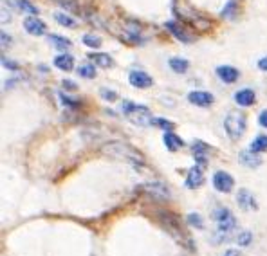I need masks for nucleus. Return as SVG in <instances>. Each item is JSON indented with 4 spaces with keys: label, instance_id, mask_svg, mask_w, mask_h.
Masks as SVG:
<instances>
[{
    "label": "nucleus",
    "instance_id": "f257e3e1",
    "mask_svg": "<svg viewBox=\"0 0 267 256\" xmlns=\"http://www.w3.org/2000/svg\"><path fill=\"white\" fill-rule=\"evenodd\" d=\"M101 154H105L108 157H114V159H119V161H128L132 162L134 166L137 168L145 162V157L141 152H137L134 146H130L128 143H123V141H110V143H105L101 146Z\"/></svg>",
    "mask_w": 267,
    "mask_h": 256
},
{
    "label": "nucleus",
    "instance_id": "f03ea898",
    "mask_svg": "<svg viewBox=\"0 0 267 256\" xmlns=\"http://www.w3.org/2000/svg\"><path fill=\"white\" fill-rule=\"evenodd\" d=\"M121 112H123V116L127 117L132 125H137V127H152L154 117H152V112L148 106L137 105V103H132V101H123Z\"/></svg>",
    "mask_w": 267,
    "mask_h": 256
},
{
    "label": "nucleus",
    "instance_id": "7ed1b4c3",
    "mask_svg": "<svg viewBox=\"0 0 267 256\" xmlns=\"http://www.w3.org/2000/svg\"><path fill=\"white\" fill-rule=\"evenodd\" d=\"M247 128V119L242 112H229L224 119V130L231 141H239L245 134Z\"/></svg>",
    "mask_w": 267,
    "mask_h": 256
},
{
    "label": "nucleus",
    "instance_id": "20e7f679",
    "mask_svg": "<svg viewBox=\"0 0 267 256\" xmlns=\"http://www.w3.org/2000/svg\"><path fill=\"white\" fill-rule=\"evenodd\" d=\"M173 11H175V15H177L181 20L191 24V26H195V27H200V29H208V27H210V22H208V20H204V18L199 15V13L193 11V9H189V7H183V6L179 7V6H175V7H173Z\"/></svg>",
    "mask_w": 267,
    "mask_h": 256
},
{
    "label": "nucleus",
    "instance_id": "39448f33",
    "mask_svg": "<svg viewBox=\"0 0 267 256\" xmlns=\"http://www.w3.org/2000/svg\"><path fill=\"white\" fill-rule=\"evenodd\" d=\"M143 191H145L148 197H152L154 201H159V202L170 201V197H172V191L168 189L166 184H162V182L145 184V186H143Z\"/></svg>",
    "mask_w": 267,
    "mask_h": 256
},
{
    "label": "nucleus",
    "instance_id": "423d86ee",
    "mask_svg": "<svg viewBox=\"0 0 267 256\" xmlns=\"http://www.w3.org/2000/svg\"><path fill=\"white\" fill-rule=\"evenodd\" d=\"M213 188L218 193H231L235 188V179L228 172H217L213 175Z\"/></svg>",
    "mask_w": 267,
    "mask_h": 256
},
{
    "label": "nucleus",
    "instance_id": "0eeeda50",
    "mask_svg": "<svg viewBox=\"0 0 267 256\" xmlns=\"http://www.w3.org/2000/svg\"><path fill=\"white\" fill-rule=\"evenodd\" d=\"M128 83L134 89H150L154 85V78L145 71H130L128 73Z\"/></svg>",
    "mask_w": 267,
    "mask_h": 256
},
{
    "label": "nucleus",
    "instance_id": "6e6552de",
    "mask_svg": "<svg viewBox=\"0 0 267 256\" xmlns=\"http://www.w3.org/2000/svg\"><path fill=\"white\" fill-rule=\"evenodd\" d=\"M188 101L195 106L208 108V106H212L215 103V98H213L212 92H206V90H191L188 94Z\"/></svg>",
    "mask_w": 267,
    "mask_h": 256
},
{
    "label": "nucleus",
    "instance_id": "1a4fd4ad",
    "mask_svg": "<svg viewBox=\"0 0 267 256\" xmlns=\"http://www.w3.org/2000/svg\"><path fill=\"white\" fill-rule=\"evenodd\" d=\"M235 229H237V218L231 215L229 218H226V220H222V222H218V229L217 233H215V236H213V240L215 242H222V240H228L229 234L233 233Z\"/></svg>",
    "mask_w": 267,
    "mask_h": 256
},
{
    "label": "nucleus",
    "instance_id": "9d476101",
    "mask_svg": "<svg viewBox=\"0 0 267 256\" xmlns=\"http://www.w3.org/2000/svg\"><path fill=\"white\" fill-rule=\"evenodd\" d=\"M24 29L26 33L31 36H44L47 33V26L44 20H40L38 17H27L24 20Z\"/></svg>",
    "mask_w": 267,
    "mask_h": 256
},
{
    "label": "nucleus",
    "instance_id": "9b49d317",
    "mask_svg": "<svg viewBox=\"0 0 267 256\" xmlns=\"http://www.w3.org/2000/svg\"><path fill=\"white\" fill-rule=\"evenodd\" d=\"M159 215V218H161V222L164 224V228L168 229V233L172 234L173 238H177L179 242H183V233H181V228H179V224H177V220L170 215V213H164V211H159L157 213Z\"/></svg>",
    "mask_w": 267,
    "mask_h": 256
},
{
    "label": "nucleus",
    "instance_id": "f8f14e48",
    "mask_svg": "<svg viewBox=\"0 0 267 256\" xmlns=\"http://www.w3.org/2000/svg\"><path fill=\"white\" fill-rule=\"evenodd\" d=\"M237 204H239V207L244 209V211H251V209H256V207H258L256 206L255 195L245 188L239 189V193H237Z\"/></svg>",
    "mask_w": 267,
    "mask_h": 256
},
{
    "label": "nucleus",
    "instance_id": "ddd939ff",
    "mask_svg": "<svg viewBox=\"0 0 267 256\" xmlns=\"http://www.w3.org/2000/svg\"><path fill=\"white\" fill-rule=\"evenodd\" d=\"M233 100L235 103L239 106H244V108H247V106H253L256 101V94L253 89H240L237 90L233 94Z\"/></svg>",
    "mask_w": 267,
    "mask_h": 256
},
{
    "label": "nucleus",
    "instance_id": "4468645a",
    "mask_svg": "<svg viewBox=\"0 0 267 256\" xmlns=\"http://www.w3.org/2000/svg\"><path fill=\"white\" fill-rule=\"evenodd\" d=\"M164 27L173 34V38L179 40V42H183V44H191V42H193V36L186 33L183 29V26H179V24L173 22V20H168V22L164 24Z\"/></svg>",
    "mask_w": 267,
    "mask_h": 256
},
{
    "label": "nucleus",
    "instance_id": "2eb2a0df",
    "mask_svg": "<svg viewBox=\"0 0 267 256\" xmlns=\"http://www.w3.org/2000/svg\"><path fill=\"white\" fill-rule=\"evenodd\" d=\"M215 73H217V78L220 79V81H224V83H228V85L235 83L240 76L239 71L235 67H231V65H218Z\"/></svg>",
    "mask_w": 267,
    "mask_h": 256
},
{
    "label": "nucleus",
    "instance_id": "dca6fc26",
    "mask_svg": "<svg viewBox=\"0 0 267 256\" xmlns=\"http://www.w3.org/2000/svg\"><path fill=\"white\" fill-rule=\"evenodd\" d=\"M202 182H204V173H202V170H200V166H193L188 170V175H186V188L188 189H195L199 188V186H202Z\"/></svg>",
    "mask_w": 267,
    "mask_h": 256
},
{
    "label": "nucleus",
    "instance_id": "f3484780",
    "mask_svg": "<svg viewBox=\"0 0 267 256\" xmlns=\"http://www.w3.org/2000/svg\"><path fill=\"white\" fill-rule=\"evenodd\" d=\"M210 150V146L204 143V141H195L193 145H191V152H193V159L197 161L199 166L202 164H206V154Z\"/></svg>",
    "mask_w": 267,
    "mask_h": 256
},
{
    "label": "nucleus",
    "instance_id": "a211bd4d",
    "mask_svg": "<svg viewBox=\"0 0 267 256\" xmlns=\"http://www.w3.org/2000/svg\"><path fill=\"white\" fill-rule=\"evenodd\" d=\"M56 69H60L63 73H69V71H73L74 69V56L71 54H58L54 56V60H53Z\"/></svg>",
    "mask_w": 267,
    "mask_h": 256
},
{
    "label": "nucleus",
    "instance_id": "6ab92c4d",
    "mask_svg": "<svg viewBox=\"0 0 267 256\" xmlns=\"http://www.w3.org/2000/svg\"><path fill=\"white\" fill-rule=\"evenodd\" d=\"M239 159H240V162L247 168H258L262 164V159L258 157V154H255V152H251V150L240 152Z\"/></svg>",
    "mask_w": 267,
    "mask_h": 256
},
{
    "label": "nucleus",
    "instance_id": "aec40b11",
    "mask_svg": "<svg viewBox=\"0 0 267 256\" xmlns=\"http://www.w3.org/2000/svg\"><path fill=\"white\" fill-rule=\"evenodd\" d=\"M89 60L94 63V65H98V67L101 69H108L114 65V60H112L110 54H107V52H92V54H89Z\"/></svg>",
    "mask_w": 267,
    "mask_h": 256
},
{
    "label": "nucleus",
    "instance_id": "412c9836",
    "mask_svg": "<svg viewBox=\"0 0 267 256\" xmlns=\"http://www.w3.org/2000/svg\"><path fill=\"white\" fill-rule=\"evenodd\" d=\"M162 141H164V146L170 152H177L184 146V141L177 134H173V132H164V139Z\"/></svg>",
    "mask_w": 267,
    "mask_h": 256
},
{
    "label": "nucleus",
    "instance_id": "4be33fe9",
    "mask_svg": "<svg viewBox=\"0 0 267 256\" xmlns=\"http://www.w3.org/2000/svg\"><path fill=\"white\" fill-rule=\"evenodd\" d=\"M168 65H170V69H172L175 74H184V73H188L189 61L181 58V56H175V58H170V60H168Z\"/></svg>",
    "mask_w": 267,
    "mask_h": 256
},
{
    "label": "nucleus",
    "instance_id": "5701e85b",
    "mask_svg": "<svg viewBox=\"0 0 267 256\" xmlns=\"http://www.w3.org/2000/svg\"><path fill=\"white\" fill-rule=\"evenodd\" d=\"M15 2V7H17L18 11L26 13L29 17H38V7L34 6L33 2H29V0H13Z\"/></svg>",
    "mask_w": 267,
    "mask_h": 256
},
{
    "label": "nucleus",
    "instance_id": "b1692460",
    "mask_svg": "<svg viewBox=\"0 0 267 256\" xmlns=\"http://www.w3.org/2000/svg\"><path fill=\"white\" fill-rule=\"evenodd\" d=\"M239 13V0H228V4L222 7L220 11V17L226 18V20H233Z\"/></svg>",
    "mask_w": 267,
    "mask_h": 256
},
{
    "label": "nucleus",
    "instance_id": "393cba45",
    "mask_svg": "<svg viewBox=\"0 0 267 256\" xmlns=\"http://www.w3.org/2000/svg\"><path fill=\"white\" fill-rule=\"evenodd\" d=\"M49 42L53 47H56V49H61V51H67L73 47V42L69 38H63V36H60V34H49Z\"/></svg>",
    "mask_w": 267,
    "mask_h": 256
},
{
    "label": "nucleus",
    "instance_id": "a878e982",
    "mask_svg": "<svg viewBox=\"0 0 267 256\" xmlns=\"http://www.w3.org/2000/svg\"><path fill=\"white\" fill-rule=\"evenodd\" d=\"M56 4L67 13H73V15H80L81 7H80L78 0H54Z\"/></svg>",
    "mask_w": 267,
    "mask_h": 256
},
{
    "label": "nucleus",
    "instance_id": "bb28decb",
    "mask_svg": "<svg viewBox=\"0 0 267 256\" xmlns=\"http://www.w3.org/2000/svg\"><path fill=\"white\" fill-rule=\"evenodd\" d=\"M249 150L255 152V154H262V152H267V135H256L255 141L249 145Z\"/></svg>",
    "mask_w": 267,
    "mask_h": 256
},
{
    "label": "nucleus",
    "instance_id": "cd10ccee",
    "mask_svg": "<svg viewBox=\"0 0 267 256\" xmlns=\"http://www.w3.org/2000/svg\"><path fill=\"white\" fill-rule=\"evenodd\" d=\"M81 42H83L87 47H90V49H100L101 44H103L100 36H96V34L92 33H85L83 36H81Z\"/></svg>",
    "mask_w": 267,
    "mask_h": 256
},
{
    "label": "nucleus",
    "instance_id": "c85d7f7f",
    "mask_svg": "<svg viewBox=\"0 0 267 256\" xmlns=\"http://www.w3.org/2000/svg\"><path fill=\"white\" fill-rule=\"evenodd\" d=\"M54 20L60 24V26H63V27H69V29L76 27V20L71 18L69 15H65V13H54Z\"/></svg>",
    "mask_w": 267,
    "mask_h": 256
},
{
    "label": "nucleus",
    "instance_id": "c756f323",
    "mask_svg": "<svg viewBox=\"0 0 267 256\" xmlns=\"http://www.w3.org/2000/svg\"><path fill=\"white\" fill-rule=\"evenodd\" d=\"M76 73L80 74V78H85V79H94L96 78V67H94V63L92 65H80L78 71Z\"/></svg>",
    "mask_w": 267,
    "mask_h": 256
},
{
    "label": "nucleus",
    "instance_id": "7c9ffc66",
    "mask_svg": "<svg viewBox=\"0 0 267 256\" xmlns=\"http://www.w3.org/2000/svg\"><path fill=\"white\" fill-rule=\"evenodd\" d=\"M152 125H154V127H159L161 130H164V132H172L173 128H175V125H173L172 121L164 119V117H154Z\"/></svg>",
    "mask_w": 267,
    "mask_h": 256
},
{
    "label": "nucleus",
    "instance_id": "2f4dec72",
    "mask_svg": "<svg viewBox=\"0 0 267 256\" xmlns=\"http://www.w3.org/2000/svg\"><path fill=\"white\" fill-rule=\"evenodd\" d=\"M237 244L240 245V247H247V245L253 244V233L251 231H240L239 236H237Z\"/></svg>",
    "mask_w": 267,
    "mask_h": 256
},
{
    "label": "nucleus",
    "instance_id": "473e14b6",
    "mask_svg": "<svg viewBox=\"0 0 267 256\" xmlns=\"http://www.w3.org/2000/svg\"><path fill=\"white\" fill-rule=\"evenodd\" d=\"M186 220H188V224L191 226V228H197V229L204 228V222H202V218H200L199 213H189Z\"/></svg>",
    "mask_w": 267,
    "mask_h": 256
},
{
    "label": "nucleus",
    "instance_id": "72a5a7b5",
    "mask_svg": "<svg viewBox=\"0 0 267 256\" xmlns=\"http://www.w3.org/2000/svg\"><path fill=\"white\" fill-rule=\"evenodd\" d=\"M231 217V211H229L228 207H217L215 211H213V218L217 220V222H222L226 218Z\"/></svg>",
    "mask_w": 267,
    "mask_h": 256
},
{
    "label": "nucleus",
    "instance_id": "f704fd0d",
    "mask_svg": "<svg viewBox=\"0 0 267 256\" xmlns=\"http://www.w3.org/2000/svg\"><path fill=\"white\" fill-rule=\"evenodd\" d=\"M100 96H101V98H103L105 101H110V103H112V101H116V100H117V94L114 92V90H110V89H101V90H100Z\"/></svg>",
    "mask_w": 267,
    "mask_h": 256
},
{
    "label": "nucleus",
    "instance_id": "c9c22d12",
    "mask_svg": "<svg viewBox=\"0 0 267 256\" xmlns=\"http://www.w3.org/2000/svg\"><path fill=\"white\" fill-rule=\"evenodd\" d=\"M2 65H4V67H7V69H11V71H18L17 63H15V61H11V60H7L6 56L2 58Z\"/></svg>",
    "mask_w": 267,
    "mask_h": 256
},
{
    "label": "nucleus",
    "instance_id": "e433bc0d",
    "mask_svg": "<svg viewBox=\"0 0 267 256\" xmlns=\"http://www.w3.org/2000/svg\"><path fill=\"white\" fill-rule=\"evenodd\" d=\"M63 89L65 90H76L78 89V87H76V83H74V81H71V79H63Z\"/></svg>",
    "mask_w": 267,
    "mask_h": 256
},
{
    "label": "nucleus",
    "instance_id": "4c0bfd02",
    "mask_svg": "<svg viewBox=\"0 0 267 256\" xmlns=\"http://www.w3.org/2000/svg\"><path fill=\"white\" fill-rule=\"evenodd\" d=\"M258 123H260L264 128H267V110L260 112V116H258Z\"/></svg>",
    "mask_w": 267,
    "mask_h": 256
},
{
    "label": "nucleus",
    "instance_id": "58836bf2",
    "mask_svg": "<svg viewBox=\"0 0 267 256\" xmlns=\"http://www.w3.org/2000/svg\"><path fill=\"white\" fill-rule=\"evenodd\" d=\"M258 69L264 71V73H267V56H264V58L258 60Z\"/></svg>",
    "mask_w": 267,
    "mask_h": 256
},
{
    "label": "nucleus",
    "instance_id": "ea45409f",
    "mask_svg": "<svg viewBox=\"0 0 267 256\" xmlns=\"http://www.w3.org/2000/svg\"><path fill=\"white\" fill-rule=\"evenodd\" d=\"M224 256H242L237 249H228L226 253H224Z\"/></svg>",
    "mask_w": 267,
    "mask_h": 256
},
{
    "label": "nucleus",
    "instance_id": "a19ab883",
    "mask_svg": "<svg viewBox=\"0 0 267 256\" xmlns=\"http://www.w3.org/2000/svg\"><path fill=\"white\" fill-rule=\"evenodd\" d=\"M2 40H4V42H2V45H4V47L11 44V38H9V36H7V34L4 33V31H2Z\"/></svg>",
    "mask_w": 267,
    "mask_h": 256
}]
</instances>
